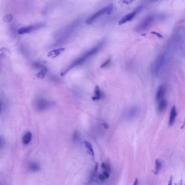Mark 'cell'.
Instances as JSON below:
<instances>
[{"label":"cell","instance_id":"6da1fadb","mask_svg":"<svg viewBox=\"0 0 185 185\" xmlns=\"http://www.w3.org/2000/svg\"><path fill=\"white\" fill-rule=\"evenodd\" d=\"M102 45H98L95 46L94 47L91 48L90 50H89L88 52L85 53L84 54H83L81 56L77 58L75 61H73L72 63L70 64L69 65L66 66V68H64L63 70H61L60 72V76H64L68 73L70 71L72 70V68L76 67L77 66L83 64L84 63L85 61L88 60L90 58L93 56H94L96 54H97V52L99 51V49L101 47Z\"/></svg>","mask_w":185,"mask_h":185},{"label":"cell","instance_id":"7a4b0ae2","mask_svg":"<svg viewBox=\"0 0 185 185\" xmlns=\"http://www.w3.org/2000/svg\"><path fill=\"white\" fill-rule=\"evenodd\" d=\"M80 23V20L78 19L73 22L71 24L63 28L60 31L58 32L56 35V40L58 43H61L71 36L79 27Z\"/></svg>","mask_w":185,"mask_h":185},{"label":"cell","instance_id":"3957f363","mask_svg":"<svg viewBox=\"0 0 185 185\" xmlns=\"http://www.w3.org/2000/svg\"><path fill=\"white\" fill-rule=\"evenodd\" d=\"M113 4H110L106 7H104L103 8L100 9L99 10L97 11L96 13L93 14L90 17H89L86 21V23L88 25H90L93 23L94 21L97 20V18H99L100 17L106 15V14H109L111 13V11L113 10Z\"/></svg>","mask_w":185,"mask_h":185},{"label":"cell","instance_id":"277c9868","mask_svg":"<svg viewBox=\"0 0 185 185\" xmlns=\"http://www.w3.org/2000/svg\"><path fill=\"white\" fill-rule=\"evenodd\" d=\"M166 60V56L165 53H162L156 58L151 66V72L154 75L158 76L165 65Z\"/></svg>","mask_w":185,"mask_h":185},{"label":"cell","instance_id":"5b68a950","mask_svg":"<svg viewBox=\"0 0 185 185\" xmlns=\"http://www.w3.org/2000/svg\"><path fill=\"white\" fill-rule=\"evenodd\" d=\"M141 109L138 105H132L127 109L125 113V118L128 121H133L138 118L140 115Z\"/></svg>","mask_w":185,"mask_h":185},{"label":"cell","instance_id":"8992f818","mask_svg":"<svg viewBox=\"0 0 185 185\" xmlns=\"http://www.w3.org/2000/svg\"><path fill=\"white\" fill-rule=\"evenodd\" d=\"M45 24L44 23H36L34 25H30L28 26H23V27H21L18 31V34L22 35V34H28L32 32H34L35 31L41 29L43 27H45Z\"/></svg>","mask_w":185,"mask_h":185},{"label":"cell","instance_id":"52a82bcc","mask_svg":"<svg viewBox=\"0 0 185 185\" xmlns=\"http://www.w3.org/2000/svg\"><path fill=\"white\" fill-rule=\"evenodd\" d=\"M155 18L153 15L147 16L136 27L135 30L138 32L145 31L150 27V26H151Z\"/></svg>","mask_w":185,"mask_h":185},{"label":"cell","instance_id":"ba28073f","mask_svg":"<svg viewBox=\"0 0 185 185\" xmlns=\"http://www.w3.org/2000/svg\"><path fill=\"white\" fill-rule=\"evenodd\" d=\"M142 8H143V6H140L138 8H136V9H134L133 11H131V13L123 16L121 19L118 21V25H123L127 22H129L132 20L134 18V17L142 10Z\"/></svg>","mask_w":185,"mask_h":185},{"label":"cell","instance_id":"9c48e42d","mask_svg":"<svg viewBox=\"0 0 185 185\" xmlns=\"http://www.w3.org/2000/svg\"><path fill=\"white\" fill-rule=\"evenodd\" d=\"M65 50V48H59L58 49L52 50L48 53L47 56L52 58H56L57 56H59V55H60L62 53H63Z\"/></svg>","mask_w":185,"mask_h":185},{"label":"cell","instance_id":"30bf717a","mask_svg":"<svg viewBox=\"0 0 185 185\" xmlns=\"http://www.w3.org/2000/svg\"><path fill=\"white\" fill-rule=\"evenodd\" d=\"M176 116H177V112H176V107L175 105H173L171 110V113H170V116H169V126H172V125L174 124Z\"/></svg>","mask_w":185,"mask_h":185},{"label":"cell","instance_id":"8fae6325","mask_svg":"<svg viewBox=\"0 0 185 185\" xmlns=\"http://www.w3.org/2000/svg\"><path fill=\"white\" fill-rule=\"evenodd\" d=\"M49 103L43 99H39L36 102V106L39 110H43L47 108Z\"/></svg>","mask_w":185,"mask_h":185},{"label":"cell","instance_id":"7c38bea8","mask_svg":"<svg viewBox=\"0 0 185 185\" xmlns=\"http://www.w3.org/2000/svg\"><path fill=\"white\" fill-rule=\"evenodd\" d=\"M84 145L85 146V147L86 148L88 154L91 156V158L93 159L95 158V152H94L92 146V145L91 144V143H90L88 141H85L84 142Z\"/></svg>","mask_w":185,"mask_h":185},{"label":"cell","instance_id":"4fadbf2b","mask_svg":"<svg viewBox=\"0 0 185 185\" xmlns=\"http://www.w3.org/2000/svg\"><path fill=\"white\" fill-rule=\"evenodd\" d=\"M165 94V88L163 85H160L158 87L157 92H156V99L157 101H160L161 99L162 98L164 95Z\"/></svg>","mask_w":185,"mask_h":185},{"label":"cell","instance_id":"5bb4252c","mask_svg":"<svg viewBox=\"0 0 185 185\" xmlns=\"http://www.w3.org/2000/svg\"><path fill=\"white\" fill-rule=\"evenodd\" d=\"M32 134L30 131H27L26 133L24 134V135L23 136V143L24 145H28V143H30L31 141L32 140Z\"/></svg>","mask_w":185,"mask_h":185},{"label":"cell","instance_id":"9a60e30c","mask_svg":"<svg viewBox=\"0 0 185 185\" xmlns=\"http://www.w3.org/2000/svg\"><path fill=\"white\" fill-rule=\"evenodd\" d=\"M167 106V102L166 99H162L160 100V102H159L158 107V110L159 113H162L165 110Z\"/></svg>","mask_w":185,"mask_h":185},{"label":"cell","instance_id":"2e32d148","mask_svg":"<svg viewBox=\"0 0 185 185\" xmlns=\"http://www.w3.org/2000/svg\"><path fill=\"white\" fill-rule=\"evenodd\" d=\"M47 68L45 67H43L39 72L36 73L35 75V77L39 79H43V78L45 77L47 73Z\"/></svg>","mask_w":185,"mask_h":185},{"label":"cell","instance_id":"e0dca14e","mask_svg":"<svg viewBox=\"0 0 185 185\" xmlns=\"http://www.w3.org/2000/svg\"><path fill=\"white\" fill-rule=\"evenodd\" d=\"M95 96L92 97L93 101L99 100L101 98V90H100L99 86H97V85L95 88Z\"/></svg>","mask_w":185,"mask_h":185},{"label":"cell","instance_id":"ac0fdd59","mask_svg":"<svg viewBox=\"0 0 185 185\" xmlns=\"http://www.w3.org/2000/svg\"><path fill=\"white\" fill-rule=\"evenodd\" d=\"M162 168V163L159 160H156L155 161V171L154 173L155 174H158L159 172L160 171L161 169Z\"/></svg>","mask_w":185,"mask_h":185},{"label":"cell","instance_id":"d6986e66","mask_svg":"<svg viewBox=\"0 0 185 185\" xmlns=\"http://www.w3.org/2000/svg\"><path fill=\"white\" fill-rule=\"evenodd\" d=\"M28 167H29L30 170L32 171L33 172H37V171H39V169H40V167L39 166L38 164H36V163H30Z\"/></svg>","mask_w":185,"mask_h":185},{"label":"cell","instance_id":"ffe728a7","mask_svg":"<svg viewBox=\"0 0 185 185\" xmlns=\"http://www.w3.org/2000/svg\"><path fill=\"white\" fill-rule=\"evenodd\" d=\"M102 169H104V171L110 173L111 172V167L110 165H108V163H103L102 164Z\"/></svg>","mask_w":185,"mask_h":185},{"label":"cell","instance_id":"44dd1931","mask_svg":"<svg viewBox=\"0 0 185 185\" xmlns=\"http://www.w3.org/2000/svg\"><path fill=\"white\" fill-rule=\"evenodd\" d=\"M135 0H121L119 3L121 5H128L134 2Z\"/></svg>","mask_w":185,"mask_h":185},{"label":"cell","instance_id":"7402d4cb","mask_svg":"<svg viewBox=\"0 0 185 185\" xmlns=\"http://www.w3.org/2000/svg\"><path fill=\"white\" fill-rule=\"evenodd\" d=\"M159 0H145L143 1V3L144 4H146V5H150V4H153L154 3L158 1Z\"/></svg>","mask_w":185,"mask_h":185},{"label":"cell","instance_id":"603a6c76","mask_svg":"<svg viewBox=\"0 0 185 185\" xmlns=\"http://www.w3.org/2000/svg\"><path fill=\"white\" fill-rule=\"evenodd\" d=\"M110 62L111 59L110 58H109V59H108L107 60H106V61H105V63H104L102 64V65H101V68H105V67H106L110 63Z\"/></svg>","mask_w":185,"mask_h":185},{"label":"cell","instance_id":"cb8c5ba5","mask_svg":"<svg viewBox=\"0 0 185 185\" xmlns=\"http://www.w3.org/2000/svg\"><path fill=\"white\" fill-rule=\"evenodd\" d=\"M5 145V140L4 138L0 136V149H2Z\"/></svg>","mask_w":185,"mask_h":185},{"label":"cell","instance_id":"d4e9b609","mask_svg":"<svg viewBox=\"0 0 185 185\" xmlns=\"http://www.w3.org/2000/svg\"><path fill=\"white\" fill-rule=\"evenodd\" d=\"M98 180L101 181H104L106 180V179L105 178V177H104L103 174H99L98 176Z\"/></svg>","mask_w":185,"mask_h":185},{"label":"cell","instance_id":"484cf974","mask_svg":"<svg viewBox=\"0 0 185 185\" xmlns=\"http://www.w3.org/2000/svg\"><path fill=\"white\" fill-rule=\"evenodd\" d=\"M103 174L105 178L106 179H108L109 178V176H110V173L106 172V171H104Z\"/></svg>","mask_w":185,"mask_h":185},{"label":"cell","instance_id":"4316f807","mask_svg":"<svg viewBox=\"0 0 185 185\" xmlns=\"http://www.w3.org/2000/svg\"><path fill=\"white\" fill-rule=\"evenodd\" d=\"M33 66L36 68H43V65L40 63H36L33 64Z\"/></svg>","mask_w":185,"mask_h":185},{"label":"cell","instance_id":"83f0119b","mask_svg":"<svg viewBox=\"0 0 185 185\" xmlns=\"http://www.w3.org/2000/svg\"><path fill=\"white\" fill-rule=\"evenodd\" d=\"M151 34H154L155 35H156L157 36H158V38H163V36L161 34H160L159 33H158L156 32H152L151 33Z\"/></svg>","mask_w":185,"mask_h":185},{"label":"cell","instance_id":"f1b7e54d","mask_svg":"<svg viewBox=\"0 0 185 185\" xmlns=\"http://www.w3.org/2000/svg\"><path fill=\"white\" fill-rule=\"evenodd\" d=\"M78 138V133L77 131H75V133L73 134V140L74 141L77 140Z\"/></svg>","mask_w":185,"mask_h":185},{"label":"cell","instance_id":"f546056e","mask_svg":"<svg viewBox=\"0 0 185 185\" xmlns=\"http://www.w3.org/2000/svg\"><path fill=\"white\" fill-rule=\"evenodd\" d=\"M103 126H104V128H105V129H108L109 127L108 123H105V122H104V123H103Z\"/></svg>","mask_w":185,"mask_h":185},{"label":"cell","instance_id":"4dcf8cb0","mask_svg":"<svg viewBox=\"0 0 185 185\" xmlns=\"http://www.w3.org/2000/svg\"><path fill=\"white\" fill-rule=\"evenodd\" d=\"M138 183V179H136L135 182L134 183V185H137Z\"/></svg>","mask_w":185,"mask_h":185},{"label":"cell","instance_id":"1f68e13d","mask_svg":"<svg viewBox=\"0 0 185 185\" xmlns=\"http://www.w3.org/2000/svg\"><path fill=\"white\" fill-rule=\"evenodd\" d=\"M2 106H1V105L0 104V113L2 112Z\"/></svg>","mask_w":185,"mask_h":185}]
</instances>
